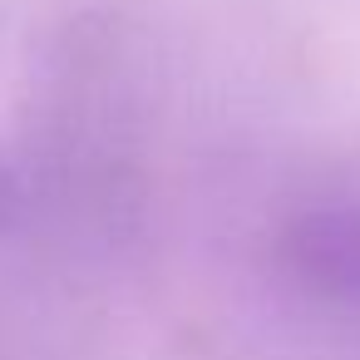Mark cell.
Here are the masks:
<instances>
[{
    "mask_svg": "<svg viewBox=\"0 0 360 360\" xmlns=\"http://www.w3.org/2000/svg\"><path fill=\"white\" fill-rule=\"evenodd\" d=\"M286 262L316 291L360 296V207L306 212L286 232Z\"/></svg>",
    "mask_w": 360,
    "mask_h": 360,
    "instance_id": "6da1fadb",
    "label": "cell"
}]
</instances>
